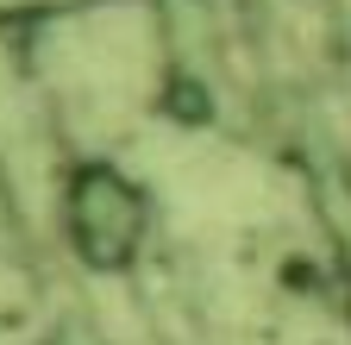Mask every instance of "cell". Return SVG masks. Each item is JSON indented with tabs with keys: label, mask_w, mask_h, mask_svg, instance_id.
I'll use <instances>...</instances> for the list:
<instances>
[{
	"label": "cell",
	"mask_w": 351,
	"mask_h": 345,
	"mask_svg": "<svg viewBox=\"0 0 351 345\" xmlns=\"http://www.w3.org/2000/svg\"><path fill=\"white\" fill-rule=\"evenodd\" d=\"M69 226H75V245L88 251V264L119 270L145 239V201L119 169H82L69 189Z\"/></svg>",
	"instance_id": "obj_1"
}]
</instances>
